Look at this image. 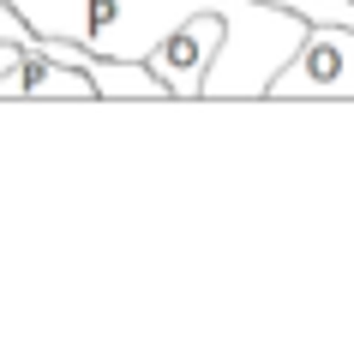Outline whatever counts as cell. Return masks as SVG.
I'll list each match as a JSON object with an SVG mask.
<instances>
[{
	"label": "cell",
	"instance_id": "obj_5",
	"mask_svg": "<svg viewBox=\"0 0 354 342\" xmlns=\"http://www.w3.org/2000/svg\"><path fill=\"white\" fill-rule=\"evenodd\" d=\"M30 37H37V30L24 24V12L12 0H0V42H30Z\"/></svg>",
	"mask_w": 354,
	"mask_h": 342
},
{
	"label": "cell",
	"instance_id": "obj_3",
	"mask_svg": "<svg viewBox=\"0 0 354 342\" xmlns=\"http://www.w3.org/2000/svg\"><path fill=\"white\" fill-rule=\"evenodd\" d=\"M223 42H228V19L223 12H198L150 55V66L162 73L174 102H205V73H210V60L223 55Z\"/></svg>",
	"mask_w": 354,
	"mask_h": 342
},
{
	"label": "cell",
	"instance_id": "obj_2",
	"mask_svg": "<svg viewBox=\"0 0 354 342\" xmlns=\"http://www.w3.org/2000/svg\"><path fill=\"white\" fill-rule=\"evenodd\" d=\"M277 102H354V30L348 24H313L300 55L270 84Z\"/></svg>",
	"mask_w": 354,
	"mask_h": 342
},
{
	"label": "cell",
	"instance_id": "obj_4",
	"mask_svg": "<svg viewBox=\"0 0 354 342\" xmlns=\"http://www.w3.org/2000/svg\"><path fill=\"white\" fill-rule=\"evenodd\" d=\"M37 96L42 102H102V91L84 66L55 60L42 48V37H30L19 48V60L0 73V102H37Z\"/></svg>",
	"mask_w": 354,
	"mask_h": 342
},
{
	"label": "cell",
	"instance_id": "obj_6",
	"mask_svg": "<svg viewBox=\"0 0 354 342\" xmlns=\"http://www.w3.org/2000/svg\"><path fill=\"white\" fill-rule=\"evenodd\" d=\"M19 48H24V42H0V73H6V66L19 60Z\"/></svg>",
	"mask_w": 354,
	"mask_h": 342
},
{
	"label": "cell",
	"instance_id": "obj_1",
	"mask_svg": "<svg viewBox=\"0 0 354 342\" xmlns=\"http://www.w3.org/2000/svg\"><path fill=\"white\" fill-rule=\"evenodd\" d=\"M37 37H73L91 55L150 60L180 24L198 12H223L228 42L205 73V102H259L270 96L277 73L300 55L313 24L282 0H12Z\"/></svg>",
	"mask_w": 354,
	"mask_h": 342
}]
</instances>
